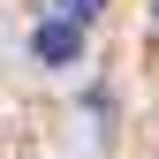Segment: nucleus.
I'll return each mask as SVG.
<instances>
[{
	"label": "nucleus",
	"instance_id": "nucleus-1",
	"mask_svg": "<svg viewBox=\"0 0 159 159\" xmlns=\"http://www.w3.org/2000/svg\"><path fill=\"white\" fill-rule=\"evenodd\" d=\"M30 53L46 68H76V53H84V23H68V15H46V23L30 30Z\"/></svg>",
	"mask_w": 159,
	"mask_h": 159
},
{
	"label": "nucleus",
	"instance_id": "nucleus-2",
	"mask_svg": "<svg viewBox=\"0 0 159 159\" xmlns=\"http://www.w3.org/2000/svg\"><path fill=\"white\" fill-rule=\"evenodd\" d=\"M98 8H106V0H53V15H68V23H91Z\"/></svg>",
	"mask_w": 159,
	"mask_h": 159
}]
</instances>
